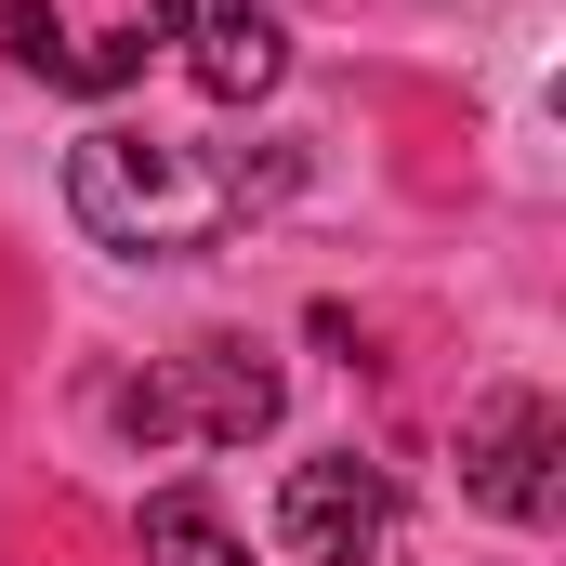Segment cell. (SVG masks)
Returning <instances> with one entry per match:
<instances>
[{"label": "cell", "mask_w": 566, "mask_h": 566, "mask_svg": "<svg viewBox=\"0 0 566 566\" xmlns=\"http://www.w3.org/2000/svg\"><path fill=\"white\" fill-rule=\"evenodd\" d=\"M145 566H251V541H238L198 488H158V501H145Z\"/></svg>", "instance_id": "8992f818"}, {"label": "cell", "mask_w": 566, "mask_h": 566, "mask_svg": "<svg viewBox=\"0 0 566 566\" xmlns=\"http://www.w3.org/2000/svg\"><path fill=\"white\" fill-rule=\"evenodd\" d=\"M0 40H13V66H27V80H66V53H80L53 0H0Z\"/></svg>", "instance_id": "ba28073f"}, {"label": "cell", "mask_w": 566, "mask_h": 566, "mask_svg": "<svg viewBox=\"0 0 566 566\" xmlns=\"http://www.w3.org/2000/svg\"><path fill=\"white\" fill-rule=\"evenodd\" d=\"M158 40H185V0H145L133 27H106L93 53H66V93H119V80H145V53Z\"/></svg>", "instance_id": "52a82bcc"}, {"label": "cell", "mask_w": 566, "mask_h": 566, "mask_svg": "<svg viewBox=\"0 0 566 566\" xmlns=\"http://www.w3.org/2000/svg\"><path fill=\"white\" fill-rule=\"evenodd\" d=\"M461 488H474L488 514H514V527H554L566 514V409L527 396V382L474 396V409H461Z\"/></svg>", "instance_id": "3957f363"}, {"label": "cell", "mask_w": 566, "mask_h": 566, "mask_svg": "<svg viewBox=\"0 0 566 566\" xmlns=\"http://www.w3.org/2000/svg\"><path fill=\"white\" fill-rule=\"evenodd\" d=\"M382 527H396L382 461H356V448L290 461V488H277V541H290L303 566H369V554H382Z\"/></svg>", "instance_id": "277c9868"}, {"label": "cell", "mask_w": 566, "mask_h": 566, "mask_svg": "<svg viewBox=\"0 0 566 566\" xmlns=\"http://www.w3.org/2000/svg\"><path fill=\"white\" fill-rule=\"evenodd\" d=\"M290 171H238V158H198L171 133H133V119H93L66 145V211L93 251H133V264H185V251H224Z\"/></svg>", "instance_id": "6da1fadb"}, {"label": "cell", "mask_w": 566, "mask_h": 566, "mask_svg": "<svg viewBox=\"0 0 566 566\" xmlns=\"http://www.w3.org/2000/svg\"><path fill=\"white\" fill-rule=\"evenodd\" d=\"M277 356L264 343H185V356H158L133 369L119 396H106V422L133 434V448H251V434L277 422Z\"/></svg>", "instance_id": "7a4b0ae2"}, {"label": "cell", "mask_w": 566, "mask_h": 566, "mask_svg": "<svg viewBox=\"0 0 566 566\" xmlns=\"http://www.w3.org/2000/svg\"><path fill=\"white\" fill-rule=\"evenodd\" d=\"M185 66H198L211 106H264L290 80V27L264 0H211V13H185Z\"/></svg>", "instance_id": "5b68a950"}]
</instances>
